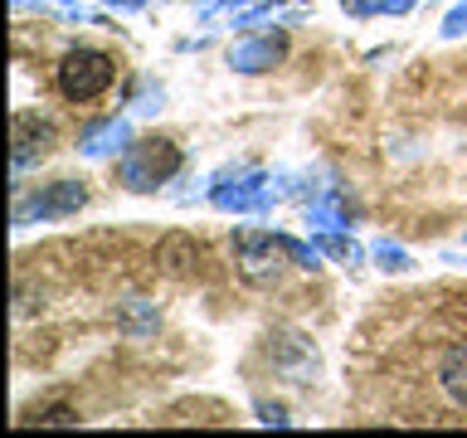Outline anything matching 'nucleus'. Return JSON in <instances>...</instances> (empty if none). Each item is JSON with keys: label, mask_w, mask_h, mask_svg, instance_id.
<instances>
[{"label": "nucleus", "mask_w": 467, "mask_h": 438, "mask_svg": "<svg viewBox=\"0 0 467 438\" xmlns=\"http://www.w3.org/2000/svg\"><path fill=\"white\" fill-rule=\"evenodd\" d=\"M283 54H287V35H258V39L234 44V49H229V68H239V73H268Z\"/></svg>", "instance_id": "6"}, {"label": "nucleus", "mask_w": 467, "mask_h": 438, "mask_svg": "<svg viewBox=\"0 0 467 438\" xmlns=\"http://www.w3.org/2000/svg\"><path fill=\"white\" fill-rule=\"evenodd\" d=\"M258 414H263V423H277V429H283V423H287L283 404H258Z\"/></svg>", "instance_id": "15"}, {"label": "nucleus", "mask_w": 467, "mask_h": 438, "mask_svg": "<svg viewBox=\"0 0 467 438\" xmlns=\"http://www.w3.org/2000/svg\"><path fill=\"white\" fill-rule=\"evenodd\" d=\"M195 258H200V244L190 239V234H166V239H161V263H166V273H190Z\"/></svg>", "instance_id": "8"}, {"label": "nucleus", "mask_w": 467, "mask_h": 438, "mask_svg": "<svg viewBox=\"0 0 467 438\" xmlns=\"http://www.w3.org/2000/svg\"><path fill=\"white\" fill-rule=\"evenodd\" d=\"M117 64L102 49H68L58 58V93L68 102H93L112 88Z\"/></svg>", "instance_id": "3"}, {"label": "nucleus", "mask_w": 467, "mask_h": 438, "mask_svg": "<svg viewBox=\"0 0 467 438\" xmlns=\"http://www.w3.org/2000/svg\"><path fill=\"white\" fill-rule=\"evenodd\" d=\"M35 423H44V429H68V423H78V414H73V409H49V414L35 419Z\"/></svg>", "instance_id": "14"}, {"label": "nucleus", "mask_w": 467, "mask_h": 438, "mask_svg": "<svg viewBox=\"0 0 467 438\" xmlns=\"http://www.w3.org/2000/svg\"><path fill=\"white\" fill-rule=\"evenodd\" d=\"M181 171V146L166 137H141L122 151V185L127 190H156Z\"/></svg>", "instance_id": "2"}, {"label": "nucleus", "mask_w": 467, "mask_h": 438, "mask_svg": "<svg viewBox=\"0 0 467 438\" xmlns=\"http://www.w3.org/2000/svg\"><path fill=\"white\" fill-rule=\"evenodd\" d=\"M414 0H346V10L356 15H370V10H409Z\"/></svg>", "instance_id": "11"}, {"label": "nucleus", "mask_w": 467, "mask_h": 438, "mask_svg": "<svg viewBox=\"0 0 467 438\" xmlns=\"http://www.w3.org/2000/svg\"><path fill=\"white\" fill-rule=\"evenodd\" d=\"M287 239H273L268 229H239L234 234V263H239V277L254 287H273L287 268Z\"/></svg>", "instance_id": "1"}, {"label": "nucleus", "mask_w": 467, "mask_h": 438, "mask_svg": "<svg viewBox=\"0 0 467 438\" xmlns=\"http://www.w3.org/2000/svg\"><path fill=\"white\" fill-rule=\"evenodd\" d=\"M10 146H15V171H25L35 156H44L54 146V127L35 112H15L10 122Z\"/></svg>", "instance_id": "5"}, {"label": "nucleus", "mask_w": 467, "mask_h": 438, "mask_svg": "<svg viewBox=\"0 0 467 438\" xmlns=\"http://www.w3.org/2000/svg\"><path fill=\"white\" fill-rule=\"evenodd\" d=\"M375 258L385 263V268H394V273H404V268H409V254H404V248H394V244H379V248H375Z\"/></svg>", "instance_id": "13"}, {"label": "nucleus", "mask_w": 467, "mask_h": 438, "mask_svg": "<svg viewBox=\"0 0 467 438\" xmlns=\"http://www.w3.org/2000/svg\"><path fill=\"white\" fill-rule=\"evenodd\" d=\"M317 248H321V254H331V258H341V263H360V248L350 244V239H341L336 229H321Z\"/></svg>", "instance_id": "10"}, {"label": "nucleus", "mask_w": 467, "mask_h": 438, "mask_svg": "<svg viewBox=\"0 0 467 438\" xmlns=\"http://www.w3.org/2000/svg\"><path fill=\"white\" fill-rule=\"evenodd\" d=\"M224 5H244V0H204V10H224Z\"/></svg>", "instance_id": "16"}, {"label": "nucleus", "mask_w": 467, "mask_h": 438, "mask_svg": "<svg viewBox=\"0 0 467 438\" xmlns=\"http://www.w3.org/2000/svg\"><path fill=\"white\" fill-rule=\"evenodd\" d=\"M122 137H127V122H117V117H112V122H102V127L88 131V137H83V151H88V156H108L112 141H122Z\"/></svg>", "instance_id": "9"}, {"label": "nucleus", "mask_w": 467, "mask_h": 438, "mask_svg": "<svg viewBox=\"0 0 467 438\" xmlns=\"http://www.w3.org/2000/svg\"><path fill=\"white\" fill-rule=\"evenodd\" d=\"M438 380H443V390L467 409V346H452L448 350L443 365H438Z\"/></svg>", "instance_id": "7"}, {"label": "nucleus", "mask_w": 467, "mask_h": 438, "mask_svg": "<svg viewBox=\"0 0 467 438\" xmlns=\"http://www.w3.org/2000/svg\"><path fill=\"white\" fill-rule=\"evenodd\" d=\"M458 35H467V0H462V5H452L448 20H443V39H458Z\"/></svg>", "instance_id": "12"}, {"label": "nucleus", "mask_w": 467, "mask_h": 438, "mask_svg": "<svg viewBox=\"0 0 467 438\" xmlns=\"http://www.w3.org/2000/svg\"><path fill=\"white\" fill-rule=\"evenodd\" d=\"M83 204H88V190L78 181H54V185H44L39 195L20 200L15 219H20V224H29V219H64V214H78Z\"/></svg>", "instance_id": "4"}]
</instances>
